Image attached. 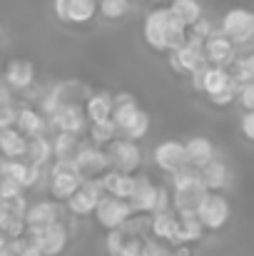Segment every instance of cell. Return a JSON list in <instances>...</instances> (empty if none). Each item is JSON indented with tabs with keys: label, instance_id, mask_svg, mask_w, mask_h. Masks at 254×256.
I'll use <instances>...</instances> for the list:
<instances>
[{
	"label": "cell",
	"instance_id": "1",
	"mask_svg": "<svg viewBox=\"0 0 254 256\" xmlns=\"http://www.w3.org/2000/svg\"><path fill=\"white\" fill-rule=\"evenodd\" d=\"M25 236L43 256H60L68 249V244H70V232L63 224V219L55 222V224H48L43 229L25 232Z\"/></svg>",
	"mask_w": 254,
	"mask_h": 256
},
{
	"label": "cell",
	"instance_id": "2",
	"mask_svg": "<svg viewBox=\"0 0 254 256\" xmlns=\"http://www.w3.org/2000/svg\"><path fill=\"white\" fill-rule=\"evenodd\" d=\"M219 32L224 38H229V42L234 48H244L249 45L254 38V15L247 8H232L224 12L222 22H219Z\"/></svg>",
	"mask_w": 254,
	"mask_h": 256
},
{
	"label": "cell",
	"instance_id": "3",
	"mask_svg": "<svg viewBox=\"0 0 254 256\" xmlns=\"http://www.w3.org/2000/svg\"><path fill=\"white\" fill-rule=\"evenodd\" d=\"M83 182V174L75 167V160H55L50 167V196L55 202H65Z\"/></svg>",
	"mask_w": 254,
	"mask_h": 256
},
{
	"label": "cell",
	"instance_id": "4",
	"mask_svg": "<svg viewBox=\"0 0 254 256\" xmlns=\"http://www.w3.org/2000/svg\"><path fill=\"white\" fill-rule=\"evenodd\" d=\"M107 162H110V170H117L122 174H135L142 164V150L137 142L132 140H125V137H115L107 147Z\"/></svg>",
	"mask_w": 254,
	"mask_h": 256
},
{
	"label": "cell",
	"instance_id": "5",
	"mask_svg": "<svg viewBox=\"0 0 254 256\" xmlns=\"http://www.w3.org/2000/svg\"><path fill=\"white\" fill-rule=\"evenodd\" d=\"M92 214H95L97 224L102 229H107V232L120 229L122 224H127L135 216V212H132V206H130L127 199H117V196H110V194H102L100 196V202H97V206H95Z\"/></svg>",
	"mask_w": 254,
	"mask_h": 256
},
{
	"label": "cell",
	"instance_id": "6",
	"mask_svg": "<svg viewBox=\"0 0 254 256\" xmlns=\"http://www.w3.org/2000/svg\"><path fill=\"white\" fill-rule=\"evenodd\" d=\"M194 216L204 232H219L229 222V202L222 194H207L202 199V204L197 206Z\"/></svg>",
	"mask_w": 254,
	"mask_h": 256
},
{
	"label": "cell",
	"instance_id": "7",
	"mask_svg": "<svg viewBox=\"0 0 254 256\" xmlns=\"http://www.w3.org/2000/svg\"><path fill=\"white\" fill-rule=\"evenodd\" d=\"M85 130H87V117H85L80 102L60 104V107L48 117V132H73V134H83Z\"/></svg>",
	"mask_w": 254,
	"mask_h": 256
},
{
	"label": "cell",
	"instance_id": "8",
	"mask_svg": "<svg viewBox=\"0 0 254 256\" xmlns=\"http://www.w3.org/2000/svg\"><path fill=\"white\" fill-rule=\"evenodd\" d=\"M73 160H75V167L83 174V179H97L100 174H105L110 170L105 147H97L92 142H80V147L75 150Z\"/></svg>",
	"mask_w": 254,
	"mask_h": 256
},
{
	"label": "cell",
	"instance_id": "9",
	"mask_svg": "<svg viewBox=\"0 0 254 256\" xmlns=\"http://www.w3.org/2000/svg\"><path fill=\"white\" fill-rule=\"evenodd\" d=\"M100 196H102L100 179H83L80 186H78L63 204L68 206V212H70L73 216H90V214L95 212Z\"/></svg>",
	"mask_w": 254,
	"mask_h": 256
},
{
	"label": "cell",
	"instance_id": "10",
	"mask_svg": "<svg viewBox=\"0 0 254 256\" xmlns=\"http://www.w3.org/2000/svg\"><path fill=\"white\" fill-rule=\"evenodd\" d=\"M169 55V68L179 75H189L192 70H197L199 65H204V55H202V40L187 35L184 45L177 48L174 52H167Z\"/></svg>",
	"mask_w": 254,
	"mask_h": 256
},
{
	"label": "cell",
	"instance_id": "11",
	"mask_svg": "<svg viewBox=\"0 0 254 256\" xmlns=\"http://www.w3.org/2000/svg\"><path fill=\"white\" fill-rule=\"evenodd\" d=\"M172 22V12L167 8H155L147 12L145 22H142V35H145V42L155 50V52H165V35H167V28Z\"/></svg>",
	"mask_w": 254,
	"mask_h": 256
},
{
	"label": "cell",
	"instance_id": "12",
	"mask_svg": "<svg viewBox=\"0 0 254 256\" xmlns=\"http://www.w3.org/2000/svg\"><path fill=\"white\" fill-rule=\"evenodd\" d=\"M63 219V206L60 202L55 199H43V202H35V204H28L25 214H23V222H25V232H33V229H43L48 224H55Z\"/></svg>",
	"mask_w": 254,
	"mask_h": 256
},
{
	"label": "cell",
	"instance_id": "13",
	"mask_svg": "<svg viewBox=\"0 0 254 256\" xmlns=\"http://www.w3.org/2000/svg\"><path fill=\"white\" fill-rule=\"evenodd\" d=\"M202 55H204L207 65L227 68V65L237 58V48L229 42V38H224L219 30H214L212 35H207V38L202 40Z\"/></svg>",
	"mask_w": 254,
	"mask_h": 256
},
{
	"label": "cell",
	"instance_id": "14",
	"mask_svg": "<svg viewBox=\"0 0 254 256\" xmlns=\"http://www.w3.org/2000/svg\"><path fill=\"white\" fill-rule=\"evenodd\" d=\"M157 189L160 186H155L147 174H135V189H132V196L127 199L132 212L145 214V216L152 214L155 206H157Z\"/></svg>",
	"mask_w": 254,
	"mask_h": 256
},
{
	"label": "cell",
	"instance_id": "15",
	"mask_svg": "<svg viewBox=\"0 0 254 256\" xmlns=\"http://www.w3.org/2000/svg\"><path fill=\"white\" fill-rule=\"evenodd\" d=\"M152 160H155V167L162 170L165 174H172L179 167L187 164V157H184V144L177 142V140H165L155 147L152 152Z\"/></svg>",
	"mask_w": 254,
	"mask_h": 256
},
{
	"label": "cell",
	"instance_id": "16",
	"mask_svg": "<svg viewBox=\"0 0 254 256\" xmlns=\"http://www.w3.org/2000/svg\"><path fill=\"white\" fill-rule=\"evenodd\" d=\"M13 127L20 132V134H25L28 140L30 137H40V134H48V117L40 112V110H35V107H15V122H13Z\"/></svg>",
	"mask_w": 254,
	"mask_h": 256
},
{
	"label": "cell",
	"instance_id": "17",
	"mask_svg": "<svg viewBox=\"0 0 254 256\" xmlns=\"http://www.w3.org/2000/svg\"><path fill=\"white\" fill-rule=\"evenodd\" d=\"M3 78H5V82L10 85L13 92H28L35 85V65L30 60H23V58L10 60Z\"/></svg>",
	"mask_w": 254,
	"mask_h": 256
},
{
	"label": "cell",
	"instance_id": "18",
	"mask_svg": "<svg viewBox=\"0 0 254 256\" xmlns=\"http://www.w3.org/2000/svg\"><path fill=\"white\" fill-rule=\"evenodd\" d=\"M199 182L202 186L209 192V194H219L229 186V167L222 162V160H209L204 167H199Z\"/></svg>",
	"mask_w": 254,
	"mask_h": 256
},
{
	"label": "cell",
	"instance_id": "19",
	"mask_svg": "<svg viewBox=\"0 0 254 256\" xmlns=\"http://www.w3.org/2000/svg\"><path fill=\"white\" fill-rule=\"evenodd\" d=\"M97 179H100L102 194H110V196H117V199H130L132 196L135 174H122L117 170H107L105 174H100Z\"/></svg>",
	"mask_w": 254,
	"mask_h": 256
},
{
	"label": "cell",
	"instance_id": "20",
	"mask_svg": "<svg viewBox=\"0 0 254 256\" xmlns=\"http://www.w3.org/2000/svg\"><path fill=\"white\" fill-rule=\"evenodd\" d=\"M174 229H177V214L172 209L147 214V234H152V239H157L162 244H172Z\"/></svg>",
	"mask_w": 254,
	"mask_h": 256
},
{
	"label": "cell",
	"instance_id": "21",
	"mask_svg": "<svg viewBox=\"0 0 254 256\" xmlns=\"http://www.w3.org/2000/svg\"><path fill=\"white\" fill-rule=\"evenodd\" d=\"M182 144H184L187 164H189V167H194V170L204 167L209 160H214V157H217L214 142H212L209 137H189V140H187V142H182Z\"/></svg>",
	"mask_w": 254,
	"mask_h": 256
},
{
	"label": "cell",
	"instance_id": "22",
	"mask_svg": "<svg viewBox=\"0 0 254 256\" xmlns=\"http://www.w3.org/2000/svg\"><path fill=\"white\" fill-rule=\"evenodd\" d=\"M237 85L229 75L227 68H219V65H204V72H202V82H199V92L202 94H214L219 90H227V87Z\"/></svg>",
	"mask_w": 254,
	"mask_h": 256
},
{
	"label": "cell",
	"instance_id": "23",
	"mask_svg": "<svg viewBox=\"0 0 254 256\" xmlns=\"http://www.w3.org/2000/svg\"><path fill=\"white\" fill-rule=\"evenodd\" d=\"M83 112L87 122H102L112 114V94L110 92H90L83 102Z\"/></svg>",
	"mask_w": 254,
	"mask_h": 256
},
{
	"label": "cell",
	"instance_id": "24",
	"mask_svg": "<svg viewBox=\"0 0 254 256\" xmlns=\"http://www.w3.org/2000/svg\"><path fill=\"white\" fill-rule=\"evenodd\" d=\"M28 137L20 134L15 127L0 130V157L3 160H25Z\"/></svg>",
	"mask_w": 254,
	"mask_h": 256
},
{
	"label": "cell",
	"instance_id": "25",
	"mask_svg": "<svg viewBox=\"0 0 254 256\" xmlns=\"http://www.w3.org/2000/svg\"><path fill=\"white\" fill-rule=\"evenodd\" d=\"M204 236V229L202 224L197 222V216H177V229H174V236H172V244H197L202 242Z\"/></svg>",
	"mask_w": 254,
	"mask_h": 256
},
{
	"label": "cell",
	"instance_id": "26",
	"mask_svg": "<svg viewBox=\"0 0 254 256\" xmlns=\"http://www.w3.org/2000/svg\"><path fill=\"white\" fill-rule=\"evenodd\" d=\"M53 160V144H50V134H40V137H30L28 140V150H25V162L45 167Z\"/></svg>",
	"mask_w": 254,
	"mask_h": 256
},
{
	"label": "cell",
	"instance_id": "27",
	"mask_svg": "<svg viewBox=\"0 0 254 256\" xmlns=\"http://www.w3.org/2000/svg\"><path fill=\"white\" fill-rule=\"evenodd\" d=\"M50 144H53V160H73L75 150L80 147V134L53 132L50 134Z\"/></svg>",
	"mask_w": 254,
	"mask_h": 256
},
{
	"label": "cell",
	"instance_id": "28",
	"mask_svg": "<svg viewBox=\"0 0 254 256\" xmlns=\"http://www.w3.org/2000/svg\"><path fill=\"white\" fill-rule=\"evenodd\" d=\"M167 10L184 28H189L194 20L202 18V2L199 0H169Z\"/></svg>",
	"mask_w": 254,
	"mask_h": 256
},
{
	"label": "cell",
	"instance_id": "29",
	"mask_svg": "<svg viewBox=\"0 0 254 256\" xmlns=\"http://www.w3.org/2000/svg\"><path fill=\"white\" fill-rule=\"evenodd\" d=\"M115 137H120L117 127L112 124V120H102V122H87V142L97 144V147H107Z\"/></svg>",
	"mask_w": 254,
	"mask_h": 256
},
{
	"label": "cell",
	"instance_id": "30",
	"mask_svg": "<svg viewBox=\"0 0 254 256\" xmlns=\"http://www.w3.org/2000/svg\"><path fill=\"white\" fill-rule=\"evenodd\" d=\"M97 15V0H70L68 5V22L87 25Z\"/></svg>",
	"mask_w": 254,
	"mask_h": 256
},
{
	"label": "cell",
	"instance_id": "31",
	"mask_svg": "<svg viewBox=\"0 0 254 256\" xmlns=\"http://www.w3.org/2000/svg\"><path fill=\"white\" fill-rule=\"evenodd\" d=\"M232 80L237 85H244V82H254V55H237L229 65H227Z\"/></svg>",
	"mask_w": 254,
	"mask_h": 256
},
{
	"label": "cell",
	"instance_id": "32",
	"mask_svg": "<svg viewBox=\"0 0 254 256\" xmlns=\"http://www.w3.org/2000/svg\"><path fill=\"white\" fill-rule=\"evenodd\" d=\"M28 170H30V164H28L25 160H3V157H0V176L18 182L23 189H25V176H28Z\"/></svg>",
	"mask_w": 254,
	"mask_h": 256
},
{
	"label": "cell",
	"instance_id": "33",
	"mask_svg": "<svg viewBox=\"0 0 254 256\" xmlns=\"http://www.w3.org/2000/svg\"><path fill=\"white\" fill-rule=\"evenodd\" d=\"M132 8V0H97V12L105 20H122Z\"/></svg>",
	"mask_w": 254,
	"mask_h": 256
},
{
	"label": "cell",
	"instance_id": "34",
	"mask_svg": "<svg viewBox=\"0 0 254 256\" xmlns=\"http://www.w3.org/2000/svg\"><path fill=\"white\" fill-rule=\"evenodd\" d=\"M147 132H150V114L145 112V110H140V114L135 117V122L120 134V137H125V140H132V142H140V140H145L147 137Z\"/></svg>",
	"mask_w": 254,
	"mask_h": 256
},
{
	"label": "cell",
	"instance_id": "35",
	"mask_svg": "<svg viewBox=\"0 0 254 256\" xmlns=\"http://www.w3.org/2000/svg\"><path fill=\"white\" fill-rule=\"evenodd\" d=\"M237 100L244 107V112H254V82L237 85Z\"/></svg>",
	"mask_w": 254,
	"mask_h": 256
},
{
	"label": "cell",
	"instance_id": "36",
	"mask_svg": "<svg viewBox=\"0 0 254 256\" xmlns=\"http://www.w3.org/2000/svg\"><path fill=\"white\" fill-rule=\"evenodd\" d=\"M20 194H25V189H23L18 182L0 176V199H15V196H20Z\"/></svg>",
	"mask_w": 254,
	"mask_h": 256
},
{
	"label": "cell",
	"instance_id": "37",
	"mask_svg": "<svg viewBox=\"0 0 254 256\" xmlns=\"http://www.w3.org/2000/svg\"><path fill=\"white\" fill-rule=\"evenodd\" d=\"M239 127H242L244 140H247V142H254V112H244V114H242Z\"/></svg>",
	"mask_w": 254,
	"mask_h": 256
},
{
	"label": "cell",
	"instance_id": "38",
	"mask_svg": "<svg viewBox=\"0 0 254 256\" xmlns=\"http://www.w3.org/2000/svg\"><path fill=\"white\" fill-rule=\"evenodd\" d=\"M15 122V104H0V130L13 127Z\"/></svg>",
	"mask_w": 254,
	"mask_h": 256
},
{
	"label": "cell",
	"instance_id": "39",
	"mask_svg": "<svg viewBox=\"0 0 254 256\" xmlns=\"http://www.w3.org/2000/svg\"><path fill=\"white\" fill-rule=\"evenodd\" d=\"M68 5H70V0H53L55 18H58V20H63V22H68Z\"/></svg>",
	"mask_w": 254,
	"mask_h": 256
},
{
	"label": "cell",
	"instance_id": "40",
	"mask_svg": "<svg viewBox=\"0 0 254 256\" xmlns=\"http://www.w3.org/2000/svg\"><path fill=\"white\" fill-rule=\"evenodd\" d=\"M13 90H10V85L5 82V78L0 75V104H13Z\"/></svg>",
	"mask_w": 254,
	"mask_h": 256
},
{
	"label": "cell",
	"instance_id": "41",
	"mask_svg": "<svg viewBox=\"0 0 254 256\" xmlns=\"http://www.w3.org/2000/svg\"><path fill=\"white\" fill-rule=\"evenodd\" d=\"M169 256H189V244H172Z\"/></svg>",
	"mask_w": 254,
	"mask_h": 256
},
{
	"label": "cell",
	"instance_id": "42",
	"mask_svg": "<svg viewBox=\"0 0 254 256\" xmlns=\"http://www.w3.org/2000/svg\"><path fill=\"white\" fill-rule=\"evenodd\" d=\"M18 256H43V254H40V252H38L33 244H28V246H25V249H23V252H20Z\"/></svg>",
	"mask_w": 254,
	"mask_h": 256
},
{
	"label": "cell",
	"instance_id": "43",
	"mask_svg": "<svg viewBox=\"0 0 254 256\" xmlns=\"http://www.w3.org/2000/svg\"><path fill=\"white\" fill-rule=\"evenodd\" d=\"M155 2H167V0H155Z\"/></svg>",
	"mask_w": 254,
	"mask_h": 256
},
{
	"label": "cell",
	"instance_id": "44",
	"mask_svg": "<svg viewBox=\"0 0 254 256\" xmlns=\"http://www.w3.org/2000/svg\"><path fill=\"white\" fill-rule=\"evenodd\" d=\"M0 38H3V25H0Z\"/></svg>",
	"mask_w": 254,
	"mask_h": 256
},
{
	"label": "cell",
	"instance_id": "45",
	"mask_svg": "<svg viewBox=\"0 0 254 256\" xmlns=\"http://www.w3.org/2000/svg\"><path fill=\"white\" fill-rule=\"evenodd\" d=\"M8 256H13V254H8Z\"/></svg>",
	"mask_w": 254,
	"mask_h": 256
}]
</instances>
